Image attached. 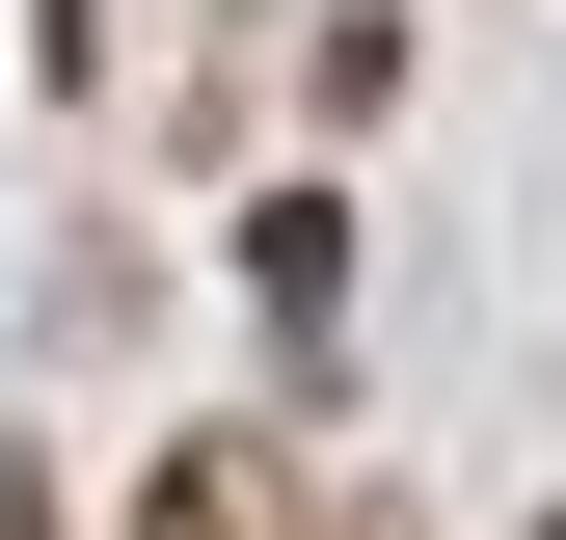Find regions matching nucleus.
<instances>
[{
    "instance_id": "1",
    "label": "nucleus",
    "mask_w": 566,
    "mask_h": 540,
    "mask_svg": "<svg viewBox=\"0 0 566 540\" xmlns=\"http://www.w3.org/2000/svg\"><path fill=\"white\" fill-rule=\"evenodd\" d=\"M163 540H270V459H189V487H163Z\"/></svg>"
}]
</instances>
